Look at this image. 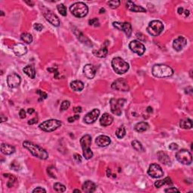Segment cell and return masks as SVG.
I'll return each mask as SVG.
<instances>
[{"label": "cell", "instance_id": "6da1fadb", "mask_svg": "<svg viewBox=\"0 0 193 193\" xmlns=\"http://www.w3.org/2000/svg\"><path fill=\"white\" fill-rule=\"evenodd\" d=\"M23 147L30 151L33 156L40 159L46 160L48 158V153L45 149L39 147L36 144L30 141H24L23 142Z\"/></svg>", "mask_w": 193, "mask_h": 193}, {"label": "cell", "instance_id": "7a4b0ae2", "mask_svg": "<svg viewBox=\"0 0 193 193\" xmlns=\"http://www.w3.org/2000/svg\"><path fill=\"white\" fill-rule=\"evenodd\" d=\"M152 73L157 78H165L171 76L174 74V70L167 65L156 64L152 66Z\"/></svg>", "mask_w": 193, "mask_h": 193}, {"label": "cell", "instance_id": "3957f363", "mask_svg": "<svg viewBox=\"0 0 193 193\" xmlns=\"http://www.w3.org/2000/svg\"><path fill=\"white\" fill-rule=\"evenodd\" d=\"M112 67H113L115 73L118 74V75H122V74L127 73L128 70H129V64L122 58L117 57H114L112 60Z\"/></svg>", "mask_w": 193, "mask_h": 193}, {"label": "cell", "instance_id": "277c9868", "mask_svg": "<svg viewBox=\"0 0 193 193\" xmlns=\"http://www.w3.org/2000/svg\"><path fill=\"white\" fill-rule=\"evenodd\" d=\"M80 144L83 151V156L87 160L91 159L93 157L94 153L91 149V137L89 134H86L80 139Z\"/></svg>", "mask_w": 193, "mask_h": 193}, {"label": "cell", "instance_id": "5b68a950", "mask_svg": "<svg viewBox=\"0 0 193 193\" xmlns=\"http://www.w3.org/2000/svg\"><path fill=\"white\" fill-rule=\"evenodd\" d=\"M70 12L72 14H73L76 17H84L87 15L88 13V7L87 5L84 4V2H79L74 3L70 6Z\"/></svg>", "mask_w": 193, "mask_h": 193}, {"label": "cell", "instance_id": "8992f818", "mask_svg": "<svg viewBox=\"0 0 193 193\" xmlns=\"http://www.w3.org/2000/svg\"><path fill=\"white\" fill-rule=\"evenodd\" d=\"M147 30L149 35L152 36H158L163 32L164 25L162 21L155 20L149 23Z\"/></svg>", "mask_w": 193, "mask_h": 193}, {"label": "cell", "instance_id": "52a82bcc", "mask_svg": "<svg viewBox=\"0 0 193 193\" xmlns=\"http://www.w3.org/2000/svg\"><path fill=\"white\" fill-rule=\"evenodd\" d=\"M62 122L57 119H49L39 124V128L46 132H52L60 128Z\"/></svg>", "mask_w": 193, "mask_h": 193}, {"label": "cell", "instance_id": "ba28073f", "mask_svg": "<svg viewBox=\"0 0 193 193\" xmlns=\"http://www.w3.org/2000/svg\"><path fill=\"white\" fill-rule=\"evenodd\" d=\"M176 158L183 165H189L192 162V156L191 152L187 149H181L176 154Z\"/></svg>", "mask_w": 193, "mask_h": 193}, {"label": "cell", "instance_id": "9c48e42d", "mask_svg": "<svg viewBox=\"0 0 193 193\" xmlns=\"http://www.w3.org/2000/svg\"><path fill=\"white\" fill-rule=\"evenodd\" d=\"M126 100L124 99H115L112 98L110 100V109L111 112L115 115H121L122 113V108Z\"/></svg>", "mask_w": 193, "mask_h": 193}, {"label": "cell", "instance_id": "30bf717a", "mask_svg": "<svg viewBox=\"0 0 193 193\" xmlns=\"http://www.w3.org/2000/svg\"><path fill=\"white\" fill-rule=\"evenodd\" d=\"M129 48L133 53L140 56H142L146 51L145 46L138 40L131 41L129 43Z\"/></svg>", "mask_w": 193, "mask_h": 193}, {"label": "cell", "instance_id": "8fae6325", "mask_svg": "<svg viewBox=\"0 0 193 193\" xmlns=\"http://www.w3.org/2000/svg\"><path fill=\"white\" fill-rule=\"evenodd\" d=\"M147 173L152 178H160L164 175V171L162 167L158 164H152L149 167Z\"/></svg>", "mask_w": 193, "mask_h": 193}, {"label": "cell", "instance_id": "7c38bea8", "mask_svg": "<svg viewBox=\"0 0 193 193\" xmlns=\"http://www.w3.org/2000/svg\"><path fill=\"white\" fill-rule=\"evenodd\" d=\"M111 87L113 89L120 91H128L130 89L128 82L124 79H116L113 82Z\"/></svg>", "mask_w": 193, "mask_h": 193}, {"label": "cell", "instance_id": "4fadbf2b", "mask_svg": "<svg viewBox=\"0 0 193 193\" xmlns=\"http://www.w3.org/2000/svg\"><path fill=\"white\" fill-rule=\"evenodd\" d=\"M113 27L118 29V30H122L127 35L128 37H130L132 33V27L131 24L128 22L120 23V22H113Z\"/></svg>", "mask_w": 193, "mask_h": 193}, {"label": "cell", "instance_id": "5bb4252c", "mask_svg": "<svg viewBox=\"0 0 193 193\" xmlns=\"http://www.w3.org/2000/svg\"><path fill=\"white\" fill-rule=\"evenodd\" d=\"M21 82V76L17 73H12L7 77V83L8 87L11 88H17Z\"/></svg>", "mask_w": 193, "mask_h": 193}, {"label": "cell", "instance_id": "9a60e30c", "mask_svg": "<svg viewBox=\"0 0 193 193\" xmlns=\"http://www.w3.org/2000/svg\"><path fill=\"white\" fill-rule=\"evenodd\" d=\"M43 15L46 17V19L51 24L55 27H59L60 26V20H59L58 17L56 14H55L51 11L50 10H46L43 12Z\"/></svg>", "mask_w": 193, "mask_h": 193}, {"label": "cell", "instance_id": "2e32d148", "mask_svg": "<svg viewBox=\"0 0 193 193\" xmlns=\"http://www.w3.org/2000/svg\"><path fill=\"white\" fill-rule=\"evenodd\" d=\"M100 110L98 109H94L87 113L84 117V122L87 124H92L95 122L100 115Z\"/></svg>", "mask_w": 193, "mask_h": 193}, {"label": "cell", "instance_id": "e0dca14e", "mask_svg": "<svg viewBox=\"0 0 193 193\" xmlns=\"http://www.w3.org/2000/svg\"><path fill=\"white\" fill-rule=\"evenodd\" d=\"M186 44H187L186 39L183 36H179L174 40V42H173V47H174L175 51H180L183 49V48L186 46Z\"/></svg>", "mask_w": 193, "mask_h": 193}, {"label": "cell", "instance_id": "ac0fdd59", "mask_svg": "<svg viewBox=\"0 0 193 193\" xmlns=\"http://www.w3.org/2000/svg\"><path fill=\"white\" fill-rule=\"evenodd\" d=\"M83 73L86 78L92 79L94 78L96 74V69L94 66L91 64H86L83 68Z\"/></svg>", "mask_w": 193, "mask_h": 193}, {"label": "cell", "instance_id": "d6986e66", "mask_svg": "<svg viewBox=\"0 0 193 193\" xmlns=\"http://www.w3.org/2000/svg\"><path fill=\"white\" fill-rule=\"evenodd\" d=\"M95 142L98 147H106L111 143V139L106 135H100L96 138Z\"/></svg>", "mask_w": 193, "mask_h": 193}, {"label": "cell", "instance_id": "ffe728a7", "mask_svg": "<svg viewBox=\"0 0 193 193\" xmlns=\"http://www.w3.org/2000/svg\"><path fill=\"white\" fill-rule=\"evenodd\" d=\"M12 50H13L14 55L16 56H18V57L26 55L27 52V46L24 44H22V43L16 44L13 47Z\"/></svg>", "mask_w": 193, "mask_h": 193}, {"label": "cell", "instance_id": "44dd1931", "mask_svg": "<svg viewBox=\"0 0 193 193\" xmlns=\"http://www.w3.org/2000/svg\"><path fill=\"white\" fill-rule=\"evenodd\" d=\"M74 34L76 36L77 39H78L82 43V44L86 45V46H88L89 47H91L92 46H93L91 41L90 40V39H88L87 36H84V34H83L82 32L80 31V30L75 29V30H74Z\"/></svg>", "mask_w": 193, "mask_h": 193}, {"label": "cell", "instance_id": "7402d4cb", "mask_svg": "<svg viewBox=\"0 0 193 193\" xmlns=\"http://www.w3.org/2000/svg\"><path fill=\"white\" fill-rule=\"evenodd\" d=\"M126 7L130 11L133 12H146L147 10L145 9L144 8H142V6H140V5H137L134 2L131 1H128L126 2Z\"/></svg>", "mask_w": 193, "mask_h": 193}, {"label": "cell", "instance_id": "603a6c76", "mask_svg": "<svg viewBox=\"0 0 193 193\" xmlns=\"http://www.w3.org/2000/svg\"><path fill=\"white\" fill-rule=\"evenodd\" d=\"M96 185L94 183L90 180H87L84 182V183L82 185V191L87 193H92L95 192L96 190Z\"/></svg>", "mask_w": 193, "mask_h": 193}, {"label": "cell", "instance_id": "cb8c5ba5", "mask_svg": "<svg viewBox=\"0 0 193 193\" xmlns=\"http://www.w3.org/2000/svg\"><path fill=\"white\" fill-rule=\"evenodd\" d=\"M113 122V117L109 113H104L100 119V124L104 127H107Z\"/></svg>", "mask_w": 193, "mask_h": 193}, {"label": "cell", "instance_id": "d4e9b609", "mask_svg": "<svg viewBox=\"0 0 193 193\" xmlns=\"http://www.w3.org/2000/svg\"><path fill=\"white\" fill-rule=\"evenodd\" d=\"M157 156H158V160L159 162H161L162 164L165 165H171V161L169 158V156L166 154L165 152H164L163 151H159L157 153Z\"/></svg>", "mask_w": 193, "mask_h": 193}, {"label": "cell", "instance_id": "484cf974", "mask_svg": "<svg viewBox=\"0 0 193 193\" xmlns=\"http://www.w3.org/2000/svg\"><path fill=\"white\" fill-rule=\"evenodd\" d=\"M1 151L4 155L9 156V155L13 154L15 152V148L13 146L9 145V144L2 143L1 145Z\"/></svg>", "mask_w": 193, "mask_h": 193}, {"label": "cell", "instance_id": "4316f807", "mask_svg": "<svg viewBox=\"0 0 193 193\" xmlns=\"http://www.w3.org/2000/svg\"><path fill=\"white\" fill-rule=\"evenodd\" d=\"M84 83L82 81L75 80L70 83V88L73 90L74 91H81L84 89Z\"/></svg>", "mask_w": 193, "mask_h": 193}, {"label": "cell", "instance_id": "83f0119b", "mask_svg": "<svg viewBox=\"0 0 193 193\" xmlns=\"http://www.w3.org/2000/svg\"><path fill=\"white\" fill-rule=\"evenodd\" d=\"M23 73L27 75L30 79H35L36 77V70L32 65H27L23 69Z\"/></svg>", "mask_w": 193, "mask_h": 193}, {"label": "cell", "instance_id": "f1b7e54d", "mask_svg": "<svg viewBox=\"0 0 193 193\" xmlns=\"http://www.w3.org/2000/svg\"><path fill=\"white\" fill-rule=\"evenodd\" d=\"M108 54V49L106 47H103V48H99L97 50H93V55L95 57H100V58H104L107 56Z\"/></svg>", "mask_w": 193, "mask_h": 193}, {"label": "cell", "instance_id": "f546056e", "mask_svg": "<svg viewBox=\"0 0 193 193\" xmlns=\"http://www.w3.org/2000/svg\"><path fill=\"white\" fill-rule=\"evenodd\" d=\"M149 128V124L146 122H141L136 124L134 126L135 131H138L139 133H142L144 131H147Z\"/></svg>", "mask_w": 193, "mask_h": 193}, {"label": "cell", "instance_id": "4dcf8cb0", "mask_svg": "<svg viewBox=\"0 0 193 193\" xmlns=\"http://www.w3.org/2000/svg\"><path fill=\"white\" fill-rule=\"evenodd\" d=\"M165 184L169 186H173V182L170 177H165L164 180H158V181H156V183H155L154 185L156 188H160V187L165 185Z\"/></svg>", "mask_w": 193, "mask_h": 193}, {"label": "cell", "instance_id": "1f68e13d", "mask_svg": "<svg viewBox=\"0 0 193 193\" xmlns=\"http://www.w3.org/2000/svg\"><path fill=\"white\" fill-rule=\"evenodd\" d=\"M180 127L183 129H191L192 128V122L190 118H186L180 122Z\"/></svg>", "mask_w": 193, "mask_h": 193}, {"label": "cell", "instance_id": "d6a6232c", "mask_svg": "<svg viewBox=\"0 0 193 193\" xmlns=\"http://www.w3.org/2000/svg\"><path fill=\"white\" fill-rule=\"evenodd\" d=\"M21 39L27 44H30L32 41V36L31 34L28 32H23L21 35Z\"/></svg>", "mask_w": 193, "mask_h": 193}, {"label": "cell", "instance_id": "836d02e7", "mask_svg": "<svg viewBox=\"0 0 193 193\" xmlns=\"http://www.w3.org/2000/svg\"><path fill=\"white\" fill-rule=\"evenodd\" d=\"M131 145H132V147L138 152H144V148L142 147V143L138 140H133V142H131Z\"/></svg>", "mask_w": 193, "mask_h": 193}, {"label": "cell", "instance_id": "e575fe53", "mask_svg": "<svg viewBox=\"0 0 193 193\" xmlns=\"http://www.w3.org/2000/svg\"><path fill=\"white\" fill-rule=\"evenodd\" d=\"M125 134H126V130L124 125L121 126V127L118 128L116 130V131H115V135H116L117 138L119 139L123 138L125 136Z\"/></svg>", "mask_w": 193, "mask_h": 193}, {"label": "cell", "instance_id": "d590c367", "mask_svg": "<svg viewBox=\"0 0 193 193\" xmlns=\"http://www.w3.org/2000/svg\"><path fill=\"white\" fill-rule=\"evenodd\" d=\"M54 189L58 192H64L66 191V186L60 183H56L54 184Z\"/></svg>", "mask_w": 193, "mask_h": 193}, {"label": "cell", "instance_id": "8d00e7d4", "mask_svg": "<svg viewBox=\"0 0 193 193\" xmlns=\"http://www.w3.org/2000/svg\"><path fill=\"white\" fill-rule=\"evenodd\" d=\"M4 176H5V177H7V178H8V179H9V180L8 181V183H7V186H8L9 188L12 187V186H13L14 182L16 181V178L14 177L13 175L9 174H5Z\"/></svg>", "mask_w": 193, "mask_h": 193}, {"label": "cell", "instance_id": "74e56055", "mask_svg": "<svg viewBox=\"0 0 193 193\" xmlns=\"http://www.w3.org/2000/svg\"><path fill=\"white\" fill-rule=\"evenodd\" d=\"M107 4L109 5V6L112 9H115V8H117L119 6L121 2L119 0H112V1L108 2Z\"/></svg>", "mask_w": 193, "mask_h": 193}, {"label": "cell", "instance_id": "f35d334b", "mask_svg": "<svg viewBox=\"0 0 193 193\" xmlns=\"http://www.w3.org/2000/svg\"><path fill=\"white\" fill-rule=\"evenodd\" d=\"M57 10H58L59 13H60L61 15L66 16V14H67V12H66V8L64 4L58 5L57 6Z\"/></svg>", "mask_w": 193, "mask_h": 193}, {"label": "cell", "instance_id": "ab89813d", "mask_svg": "<svg viewBox=\"0 0 193 193\" xmlns=\"http://www.w3.org/2000/svg\"><path fill=\"white\" fill-rule=\"evenodd\" d=\"M70 106V101H68V100H64L60 105V111L66 110V109H69Z\"/></svg>", "mask_w": 193, "mask_h": 193}, {"label": "cell", "instance_id": "60d3db41", "mask_svg": "<svg viewBox=\"0 0 193 193\" xmlns=\"http://www.w3.org/2000/svg\"><path fill=\"white\" fill-rule=\"evenodd\" d=\"M36 93L38 94H39V97H40V99H39V100H45V99H46L47 97H48V94H47L46 92L41 91V90H37Z\"/></svg>", "mask_w": 193, "mask_h": 193}, {"label": "cell", "instance_id": "b9f144b4", "mask_svg": "<svg viewBox=\"0 0 193 193\" xmlns=\"http://www.w3.org/2000/svg\"><path fill=\"white\" fill-rule=\"evenodd\" d=\"M88 23H89V24L91 25V26H94V27L100 26V22H99V20L97 18H93V19L90 20V21H88Z\"/></svg>", "mask_w": 193, "mask_h": 193}, {"label": "cell", "instance_id": "7bdbcfd3", "mask_svg": "<svg viewBox=\"0 0 193 193\" xmlns=\"http://www.w3.org/2000/svg\"><path fill=\"white\" fill-rule=\"evenodd\" d=\"M73 159L75 160V162H77V163H81L82 162V157L79 154H77V153H75V154L73 155Z\"/></svg>", "mask_w": 193, "mask_h": 193}, {"label": "cell", "instance_id": "ee69618b", "mask_svg": "<svg viewBox=\"0 0 193 193\" xmlns=\"http://www.w3.org/2000/svg\"><path fill=\"white\" fill-rule=\"evenodd\" d=\"M79 118V115H73V116L69 117V118H68V122H69L70 123H72V122L78 120Z\"/></svg>", "mask_w": 193, "mask_h": 193}, {"label": "cell", "instance_id": "f6af8a7d", "mask_svg": "<svg viewBox=\"0 0 193 193\" xmlns=\"http://www.w3.org/2000/svg\"><path fill=\"white\" fill-rule=\"evenodd\" d=\"M178 148V145L176 143H174V142H172V143H171L170 145H169V149H171V150L174 151V150H177Z\"/></svg>", "mask_w": 193, "mask_h": 193}, {"label": "cell", "instance_id": "bcb514c9", "mask_svg": "<svg viewBox=\"0 0 193 193\" xmlns=\"http://www.w3.org/2000/svg\"><path fill=\"white\" fill-rule=\"evenodd\" d=\"M33 28L35 29L36 30H37V31H41V30H42L43 26L41 23H35V24L33 25Z\"/></svg>", "mask_w": 193, "mask_h": 193}, {"label": "cell", "instance_id": "7dc6e473", "mask_svg": "<svg viewBox=\"0 0 193 193\" xmlns=\"http://www.w3.org/2000/svg\"><path fill=\"white\" fill-rule=\"evenodd\" d=\"M32 192L33 193H38V192H46V190L45 189L41 188V187H37V188H36L35 189H33L32 190Z\"/></svg>", "mask_w": 193, "mask_h": 193}, {"label": "cell", "instance_id": "c3c4849f", "mask_svg": "<svg viewBox=\"0 0 193 193\" xmlns=\"http://www.w3.org/2000/svg\"><path fill=\"white\" fill-rule=\"evenodd\" d=\"M165 192H179L180 191L178 190L177 189H176L175 187H171V188H168V189H166L165 190Z\"/></svg>", "mask_w": 193, "mask_h": 193}, {"label": "cell", "instance_id": "681fc988", "mask_svg": "<svg viewBox=\"0 0 193 193\" xmlns=\"http://www.w3.org/2000/svg\"><path fill=\"white\" fill-rule=\"evenodd\" d=\"M19 116H20V118H26V111H25L23 109H21V110H20Z\"/></svg>", "mask_w": 193, "mask_h": 193}, {"label": "cell", "instance_id": "f907efd6", "mask_svg": "<svg viewBox=\"0 0 193 193\" xmlns=\"http://www.w3.org/2000/svg\"><path fill=\"white\" fill-rule=\"evenodd\" d=\"M37 122H38V118H36H36H32L31 120H29V122H28V124H30V125H31V124H36Z\"/></svg>", "mask_w": 193, "mask_h": 193}, {"label": "cell", "instance_id": "816d5d0a", "mask_svg": "<svg viewBox=\"0 0 193 193\" xmlns=\"http://www.w3.org/2000/svg\"><path fill=\"white\" fill-rule=\"evenodd\" d=\"M82 109L81 106H76V107H75L73 109V112L75 113H82Z\"/></svg>", "mask_w": 193, "mask_h": 193}, {"label": "cell", "instance_id": "f5cc1de1", "mask_svg": "<svg viewBox=\"0 0 193 193\" xmlns=\"http://www.w3.org/2000/svg\"><path fill=\"white\" fill-rule=\"evenodd\" d=\"M57 68L56 67H53V68H48V71L50 72V73H55V72H57Z\"/></svg>", "mask_w": 193, "mask_h": 193}, {"label": "cell", "instance_id": "db71d44e", "mask_svg": "<svg viewBox=\"0 0 193 193\" xmlns=\"http://www.w3.org/2000/svg\"><path fill=\"white\" fill-rule=\"evenodd\" d=\"M34 113H35V109L33 108H30V109H27V113H29L30 115H32Z\"/></svg>", "mask_w": 193, "mask_h": 193}, {"label": "cell", "instance_id": "11a10c76", "mask_svg": "<svg viewBox=\"0 0 193 193\" xmlns=\"http://www.w3.org/2000/svg\"><path fill=\"white\" fill-rule=\"evenodd\" d=\"M183 12H184L183 8H182V7H180V8H178V9H177L178 14H183Z\"/></svg>", "mask_w": 193, "mask_h": 193}, {"label": "cell", "instance_id": "9f6ffc18", "mask_svg": "<svg viewBox=\"0 0 193 193\" xmlns=\"http://www.w3.org/2000/svg\"><path fill=\"white\" fill-rule=\"evenodd\" d=\"M7 120H8V118H7L6 117H5L3 115H1V122H6Z\"/></svg>", "mask_w": 193, "mask_h": 193}, {"label": "cell", "instance_id": "6f0895ef", "mask_svg": "<svg viewBox=\"0 0 193 193\" xmlns=\"http://www.w3.org/2000/svg\"><path fill=\"white\" fill-rule=\"evenodd\" d=\"M183 14H185V17H188L189 15V14H190V12H189V10H185L183 12Z\"/></svg>", "mask_w": 193, "mask_h": 193}, {"label": "cell", "instance_id": "680465c9", "mask_svg": "<svg viewBox=\"0 0 193 193\" xmlns=\"http://www.w3.org/2000/svg\"><path fill=\"white\" fill-rule=\"evenodd\" d=\"M25 2L27 3V4H28L29 5H30V6H33L34 5V2H28V1H25Z\"/></svg>", "mask_w": 193, "mask_h": 193}, {"label": "cell", "instance_id": "91938a15", "mask_svg": "<svg viewBox=\"0 0 193 193\" xmlns=\"http://www.w3.org/2000/svg\"><path fill=\"white\" fill-rule=\"evenodd\" d=\"M147 110L149 112V113H152V108L150 107V106H149V107H147Z\"/></svg>", "mask_w": 193, "mask_h": 193}, {"label": "cell", "instance_id": "94428289", "mask_svg": "<svg viewBox=\"0 0 193 193\" xmlns=\"http://www.w3.org/2000/svg\"><path fill=\"white\" fill-rule=\"evenodd\" d=\"M104 12H105V9H104V8H101L100 11V13L102 14V13H104Z\"/></svg>", "mask_w": 193, "mask_h": 193}, {"label": "cell", "instance_id": "6125c7cd", "mask_svg": "<svg viewBox=\"0 0 193 193\" xmlns=\"http://www.w3.org/2000/svg\"><path fill=\"white\" fill-rule=\"evenodd\" d=\"M74 192H81V191L79 190V189H75V190H74Z\"/></svg>", "mask_w": 193, "mask_h": 193}]
</instances>
